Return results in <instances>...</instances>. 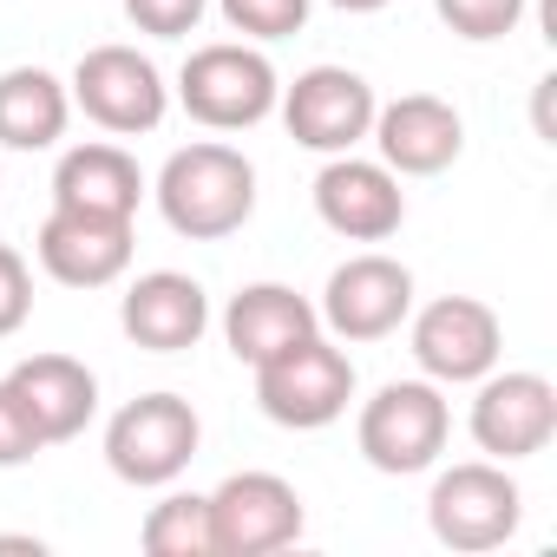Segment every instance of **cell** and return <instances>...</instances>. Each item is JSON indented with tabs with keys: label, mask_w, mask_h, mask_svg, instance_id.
I'll return each mask as SVG.
<instances>
[{
	"label": "cell",
	"mask_w": 557,
	"mask_h": 557,
	"mask_svg": "<svg viewBox=\"0 0 557 557\" xmlns=\"http://www.w3.org/2000/svg\"><path fill=\"white\" fill-rule=\"evenodd\" d=\"M164 223L190 243H223L236 236L249 216H256V164L236 151V145H216V138H197V145H177L151 184Z\"/></svg>",
	"instance_id": "6da1fadb"
},
{
	"label": "cell",
	"mask_w": 557,
	"mask_h": 557,
	"mask_svg": "<svg viewBox=\"0 0 557 557\" xmlns=\"http://www.w3.org/2000/svg\"><path fill=\"white\" fill-rule=\"evenodd\" d=\"M177 106L203 125V132H249L275 112L283 79H275L269 53L256 40H210L177 66Z\"/></svg>",
	"instance_id": "7a4b0ae2"
},
{
	"label": "cell",
	"mask_w": 557,
	"mask_h": 557,
	"mask_svg": "<svg viewBox=\"0 0 557 557\" xmlns=\"http://www.w3.org/2000/svg\"><path fill=\"white\" fill-rule=\"evenodd\" d=\"M355 440H361V459L387 479H413L426 466H440L446 440H453V407H446V387L440 381H387L374 387V400H361V420H355Z\"/></svg>",
	"instance_id": "3957f363"
},
{
	"label": "cell",
	"mask_w": 557,
	"mask_h": 557,
	"mask_svg": "<svg viewBox=\"0 0 557 557\" xmlns=\"http://www.w3.org/2000/svg\"><path fill=\"white\" fill-rule=\"evenodd\" d=\"M197 446H203V420L184 394H138L106 426V466H112V479H125L138 492L177 485L190 472Z\"/></svg>",
	"instance_id": "277c9868"
},
{
	"label": "cell",
	"mask_w": 557,
	"mask_h": 557,
	"mask_svg": "<svg viewBox=\"0 0 557 557\" xmlns=\"http://www.w3.org/2000/svg\"><path fill=\"white\" fill-rule=\"evenodd\" d=\"M518 518H524V492H518V479L498 459H459L426 492V524L459 557H479V550L511 544L518 537Z\"/></svg>",
	"instance_id": "5b68a950"
},
{
	"label": "cell",
	"mask_w": 557,
	"mask_h": 557,
	"mask_svg": "<svg viewBox=\"0 0 557 557\" xmlns=\"http://www.w3.org/2000/svg\"><path fill=\"white\" fill-rule=\"evenodd\" d=\"M348 400H355V361L329 335H309V342H296V348H283L275 361L256 368V407H262V420L289 426V433L335 426L348 413Z\"/></svg>",
	"instance_id": "8992f818"
},
{
	"label": "cell",
	"mask_w": 557,
	"mask_h": 557,
	"mask_svg": "<svg viewBox=\"0 0 557 557\" xmlns=\"http://www.w3.org/2000/svg\"><path fill=\"white\" fill-rule=\"evenodd\" d=\"M66 92H73V106H79L99 132H112V138H145V132H158L164 112H171V86H164V73H158L138 47H92V53H79Z\"/></svg>",
	"instance_id": "52a82bcc"
},
{
	"label": "cell",
	"mask_w": 557,
	"mask_h": 557,
	"mask_svg": "<svg viewBox=\"0 0 557 557\" xmlns=\"http://www.w3.org/2000/svg\"><path fill=\"white\" fill-rule=\"evenodd\" d=\"M210 498V544L216 557H269V550H289L309 524L302 492L283 472H230Z\"/></svg>",
	"instance_id": "ba28073f"
},
{
	"label": "cell",
	"mask_w": 557,
	"mask_h": 557,
	"mask_svg": "<svg viewBox=\"0 0 557 557\" xmlns=\"http://www.w3.org/2000/svg\"><path fill=\"white\" fill-rule=\"evenodd\" d=\"M407 348H413V368L440 387H472L498 368L505 355V322L492 315V302L479 296H440L413 315L407 329Z\"/></svg>",
	"instance_id": "9c48e42d"
},
{
	"label": "cell",
	"mask_w": 557,
	"mask_h": 557,
	"mask_svg": "<svg viewBox=\"0 0 557 557\" xmlns=\"http://www.w3.org/2000/svg\"><path fill=\"white\" fill-rule=\"evenodd\" d=\"M374 106L381 99L355 66H309V73H296V86H283V99H275L289 138L302 151H322V158H342V151L368 145Z\"/></svg>",
	"instance_id": "30bf717a"
},
{
	"label": "cell",
	"mask_w": 557,
	"mask_h": 557,
	"mask_svg": "<svg viewBox=\"0 0 557 557\" xmlns=\"http://www.w3.org/2000/svg\"><path fill=\"white\" fill-rule=\"evenodd\" d=\"M472 446L498 466L511 459H537L550 440H557V387L531 368H492L485 381H472Z\"/></svg>",
	"instance_id": "8fae6325"
},
{
	"label": "cell",
	"mask_w": 557,
	"mask_h": 557,
	"mask_svg": "<svg viewBox=\"0 0 557 557\" xmlns=\"http://www.w3.org/2000/svg\"><path fill=\"white\" fill-rule=\"evenodd\" d=\"M315 315L335 342H387L413 315V269L381 249H361L329 275Z\"/></svg>",
	"instance_id": "7c38bea8"
},
{
	"label": "cell",
	"mask_w": 557,
	"mask_h": 557,
	"mask_svg": "<svg viewBox=\"0 0 557 557\" xmlns=\"http://www.w3.org/2000/svg\"><path fill=\"white\" fill-rule=\"evenodd\" d=\"M315 216L348 243H387L407 223V190L381 158H329L315 171Z\"/></svg>",
	"instance_id": "4fadbf2b"
},
{
	"label": "cell",
	"mask_w": 557,
	"mask_h": 557,
	"mask_svg": "<svg viewBox=\"0 0 557 557\" xmlns=\"http://www.w3.org/2000/svg\"><path fill=\"white\" fill-rule=\"evenodd\" d=\"M34 256L66 289H112L132 269V216H92V210L53 203V216L34 236Z\"/></svg>",
	"instance_id": "5bb4252c"
},
{
	"label": "cell",
	"mask_w": 557,
	"mask_h": 557,
	"mask_svg": "<svg viewBox=\"0 0 557 557\" xmlns=\"http://www.w3.org/2000/svg\"><path fill=\"white\" fill-rule=\"evenodd\" d=\"M368 138H374V151L394 177H440L466 151V119L433 92H400V99L374 106Z\"/></svg>",
	"instance_id": "9a60e30c"
},
{
	"label": "cell",
	"mask_w": 557,
	"mask_h": 557,
	"mask_svg": "<svg viewBox=\"0 0 557 557\" xmlns=\"http://www.w3.org/2000/svg\"><path fill=\"white\" fill-rule=\"evenodd\" d=\"M119 329L145 355H184L210 329V296L184 269H145L138 283L119 296Z\"/></svg>",
	"instance_id": "2e32d148"
},
{
	"label": "cell",
	"mask_w": 557,
	"mask_h": 557,
	"mask_svg": "<svg viewBox=\"0 0 557 557\" xmlns=\"http://www.w3.org/2000/svg\"><path fill=\"white\" fill-rule=\"evenodd\" d=\"M8 387H14V400L27 407V420L40 426L47 446L79 440L99 413V374L73 355H27V361H14Z\"/></svg>",
	"instance_id": "e0dca14e"
},
{
	"label": "cell",
	"mask_w": 557,
	"mask_h": 557,
	"mask_svg": "<svg viewBox=\"0 0 557 557\" xmlns=\"http://www.w3.org/2000/svg\"><path fill=\"white\" fill-rule=\"evenodd\" d=\"M309 335H322V315H315V302L296 296L289 283H249V289H236L230 309H223V342H230V355L249 361V368L275 361L283 348H296V342H309Z\"/></svg>",
	"instance_id": "ac0fdd59"
},
{
	"label": "cell",
	"mask_w": 557,
	"mask_h": 557,
	"mask_svg": "<svg viewBox=\"0 0 557 557\" xmlns=\"http://www.w3.org/2000/svg\"><path fill=\"white\" fill-rule=\"evenodd\" d=\"M145 190H151V184H145L138 158H132L125 145H106V138L73 145V151H60V164H53V203H60V210L138 216Z\"/></svg>",
	"instance_id": "d6986e66"
},
{
	"label": "cell",
	"mask_w": 557,
	"mask_h": 557,
	"mask_svg": "<svg viewBox=\"0 0 557 557\" xmlns=\"http://www.w3.org/2000/svg\"><path fill=\"white\" fill-rule=\"evenodd\" d=\"M73 125V92L47 66L0 73V145L8 151H53Z\"/></svg>",
	"instance_id": "ffe728a7"
},
{
	"label": "cell",
	"mask_w": 557,
	"mask_h": 557,
	"mask_svg": "<svg viewBox=\"0 0 557 557\" xmlns=\"http://www.w3.org/2000/svg\"><path fill=\"white\" fill-rule=\"evenodd\" d=\"M138 544L151 557H216V544H210V498L203 492H164L145 511Z\"/></svg>",
	"instance_id": "44dd1931"
},
{
	"label": "cell",
	"mask_w": 557,
	"mask_h": 557,
	"mask_svg": "<svg viewBox=\"0 0 557 557\" xmlns=\"http://www.w3.org/2000/svg\"><path fill=\"white\" fill-rule=\"evenodd\" d=\"M309 8L315 0H216V14L230 21V34L269 47V40H289L309 27Z\"/></svg>",
	"instance_id": "7402d4cb"
},
{
	"label": "cell",
	"mask_w": 557,
	"mask_h": 557,
	"mask_svg": "<svg viewBox=\"0 0 557 557\" xmlns=\"http://www.w3.org/2000/svg\"><path fill=\"white\" fill-rule=\"evenodd\" d=\"M524 8H531V0H433V14H440V21H446L459 40H472V47L518 34Z\"/></svg>",
	"instance_id": "603a6c76"
},
{
	"label": "cell",
	"mask_w": 557,
	"mask_h": 557,
	"mask_svg": "<svg viewBox=\"0 0 557 557\" xmlns=\"http://www.w3.org/2000/svg\"><path fill=\"white\" fill-rule=\"evenodd\" d=\"M210 14V0H125V21L151 40H184Z\"/></svg>",
	"instance_id": "cb8c5ba5"
},
{
	"label": "cell",
	"mask_w": 557,
	"mask_h": 557,
	"mask_svg": "<svg viewBox=\"0 0 557 557\" xmlns=\"http://www.w3.org/2000/svg\"><path fill=\"white\" fill-rule=\"evenodd\" d=\"M27 315H34V269H27V256H21V249L0 243V342L21 335V329H27Z\"/></svg>",
	"instance_id": "d4e9b609"
},
{
	"label": "cell",
	"mask_w": 557,
	"mask_h": 557,
	"mask_svg": "<svg viewBox=\"0 0 557 557\" xmlns=\"http://www.w3.org/2000/svg\"><path fill=\"white\" fill-rule=\"evenodd\" d=\"M40 453H47L40 426L27 420V407L14 400V387L0 381V472H14V466H27V459H40Z\"/></svg>",
	"instance_id": "484cf974"
},
{
	"label": "cell",
	"mask_w": 557,
	"mask_h": 557,
	"mask_svg": "<svg viewBox=\"0 0 557 557\" xmlns=\"http://www.w3.org/2000/svg\"><path fill=\"white\" fill-rule=\"evenodd\" d=\"M550 92H557V73H544V79H537V106H531V119H537V138H544V145H557V125H550Z\"/></svg>",
	"instance_id": "4316f807"
},
{
	"label": "cell",
	"mask_w": 557,
	"mask_h": 557,
	"mask_svg": "<svg viewBox=\"0 0 557 557\" xmlns=\"http://www.w3.org/2000/svg\"><path fill=\"white\" fill-rule=\"evenodd\" d=\"M335 8H342V14H381L387 0H335Z\"/></svg>",
	"instance_id": "83f0119b"
}]
</instances>
